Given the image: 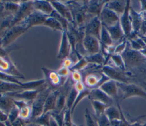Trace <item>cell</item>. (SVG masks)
Returning a JSON list of instances; mask_svg holds the SVG:
<instances>
[{
  "mask_svg": "<svg viewBox=\"0 0 146 126\" xmlns=\"http://www.w3.org/2000/svg\"><path fill=\"white\" fill-rule=\"evenodd\" d=\"M43 25L46 26L54 30L63 31V29L60 22L55 18L51 16H48L46 19Z\"/></svg>",
  "mask_w": 146,
  "mask_h": 126,
  "instance_id": "obj_28",
  "label": "cell"
},
{
  "mask_svg": "<svg viewBox=\"0 0 146 126\" xmlns=\"http://www.w3.org/2000/svg\"><path fill=\"white\" fill-rule=\"evenodd\" d=\"M74 126H83V125H74Z\"/></svg>",
  "mask_w": 146,
  "mask_h": 126,
  "instance_id": "obj_53",
  "label": "cell"
},
{
  "mask_svg": "<svg viewBox=\"0 0 146 126\" xmlns=\"http://www.w3.org/2000/svg\"><path fill=\"white\" fill-rule=\"evenodd\" d=\"M72 114L71 113V110L66 109L64 111V120L62 126H74V124L72 122L71 118Z\"/></svg>",
  "mask_w": 146,
  "mask_h": 126,
  "instance_id": "obj_35",
  "label": "cell"
},
{
  "mask_svg": "<svg viewBox=\"0 0 146 126\" xmlns=\"http://www.w3.org/2000/svg\"><path fill=\"white\" fill-rule=\"evenodd\" d=\"M51 90L50 86H47L39 92L37 97L33 101L31 104V116L30 121L39 117L43 113L45 100Z\"/></svg>",
  "mask_w": 146,
  "mask_h": 126,
  "instance_id": "obj_1",
  "label": "cell"
},
{
  "mask_svg": "<svg viewBox=\"0 0 146 126\" xmlns=\"http://www.w3.org/2000/svg\"><path fill=\"white\" fill-rule=\"evenodd\" d=\"M139 52H140L145 57H146V48L141 49L140 50H139Z\"/></svg>",
  "mask_w": 146,
  "mask_h": 126,
  "instance_id": "obj_50",
  "label": "cell"
},
{
  "mask_svg": "<svg viewBox=\"0 0 146 126\" xmlns=\"http://www.w3.org/2000/svg\"><path fill=\"white\" fill-rule=\"evenodd\" d=\"M19 117V109L14 105L13 108L11 109L10 112L7 115V121L11 123L17 118Z\"/></svg>",
  "mask_w": 146,
  "mask_h": 126,
  "instance_id": "obj_37",
  "label": "cell"
},
{
  "mask_svg": "<svg viewBox=\"0 0 146 126\" xmlns=\"http://www.w3.org/2000/svg\"><path fill=\"white\" fill-rule=\"evenodd\" d=\"M97 118V121L99 126H112L111 121L108 119L106 115L103 113Z\"/></svg>",
  "mask_w": 146,
  "mask_h": 126,
  "instance_id": "obj_38",
  "label": "cell"
},
{
  "mask_svg": "<svg viewBox=\"0 0 146 126\" xmlns=\"http://www.w3.org/2000/svg\"><path fill=\"white\" fill-rule=\"evenodd\" d=\"M99 88L107 94L108 96L113 98L116 97L118 92V87L115 81L110 80L105 81Z\"/></svg>",
  "mask_w": 146,
  "mask_h": 126,
  "instance_id": "obj_18",
  "label": "cell"
},
{
  "mask_svg": "<svg viewBox=\"0 0 146 126\" xmlns=\"http://www.w3.org/2000/svg\"><path fill=\"white\" fill-rule=\"evenodd\" d=\"M141 38L143 40V41L144 42L145 44L146 45V36H142L141 37Z\"/></svg>",
  "mask_w": 146,
  "mask_h": 126,
  "instance_id": "obj_51",
  "label": "cell"
},
{
  "mask_svg": "<svg viewBox=\"0 0 146 126\" xmlns=\"http://www.w3.org/2000/svg\"><path fill=\"white\" fill-rule=\"evenodd\" d=\"M0 80L3 81H5V82L14 83V84H17L22 85V86L24 87V88L25 89V82H22L20 81L19 80L18 78L14 77L13 76L0 72Z\"/></svg>",
  "mask_w": 146,
  "mask_h": 126,
  "instance_id": "obj_30",
  "label": "cell"
},
{
  "mask_svg": "<svg viewBox=\"0 0 146 126\" xmlns=\"http://www.w3.org/2000/svg\"><path fill=\"white\" fill-rule=\"evenodd\" d=\"M125 48H126V42L124 41L115 48V49L114 50V52L116 54H118L119 53L123 52Z\"/></svg>",
  "mask_w": 146,
  "mask_h": 126,
  "instance_id": "obj_44",
  "label": "cell"
},
{
  "mask_svg": "<svg viewBox=\"0 0 146 126\" xmlns=\"http://www.w3.org/2000/svg\"><path fill=\"white\" fill-rule=\"evenodd\" d=\"M144 84L146 85V82H145V83H144Z\"/></svg>",
  "mask_w": 146,
  "mask_h": 126,
  "instance_id": "obj_54",
  "label": "cell"
},
{
  "mask_svg": "<svg viewBox=\"0 0 146 126\" xmlns=\"http://www.w3.org/2000/svg\"><path fill=\"white\" fill-rule=\"evenodd\" d=\"M87 64V61L85 60L84 58H81L77 62L75 65H73V66L70 68V70H76L79 71L81 69H82L83 68L85 67Z\"/></svg>",
  "mask_w": 146,
  "mask_h": 126,
  "instance_id": "obj_39",
  "label": "cell"
},
{
  "mask_svg": "<svg viewBox=\"0 0 146 126\" xmlns=\"http://www.w3.org/2000/svg\"><path fill=\"white\" fill-rule=\"evenodd\" d=\"M14 99L7 94L0 95V110L8 115L14 106Z\"/></svg>",
  "mask_w": 146,
  "mask_h": 126,
  "instance_id": "obj_21",
  "label": "cell"
},
{
  "mask_svg": "<svg viewBox=\"0 0 146 126\" xmlns=\"http://www.w3.org/2000/svg\"><path fill=\"white\" fill-rule=\"evenodd\" d=\"M84 117L86 121V126H99L96 116L94 117L89 112L87 108L85 110Z\"/></svg>",
  "mask_w": 146,
  "mask_h": 126,
  "instance_id": "obj_34",
  "label": "cell"
},
{
  "mask_svg": "<svg viewBox=\"0 0 146 126\" xmlns=\"http://www.w3.org/2000/svg\"><path fill=\"white\" fill-rule=\"evenodd\" d=\"M110 121L115 120H121V111L117 108L111 105L108 106L104 113Z\"/></svg>",
  "mask_w": 146,
  "mask_h": 126,
  "instance_id": "obj_24",
  "label": "cell"
},
{
  "mask_svg": "<svg viewBox=\"0 0 146 126\" xmlns=\"http://www.w3.org/2000/svg\"><path fill=\"white\" fill-rule=\"evenodd\" d=\"M88 97L90 99V100L98 101L105 104L108 106L112 105L113 103V99L108 96L99 88L91 89L90 93Z\"/></svg>",
  "mask_w": 146,
  "mask_h": 126,
  "instance_id": "obj_11",
  "label": "cell"
},
{
  "mask_svg": "<svg viewBox=\"0 0 146 126\" xmlns=\"http://www.w3.org/2000/svg\"><path fill=\"white\" fill-rule=\"evenodd\" d=\"M103 72L108 79L113 80L117 82L128 83L125 76L120 71H119L113 68L106 65L102 69Z\"/></svg>",
  "mask_w": 146,
  "mask_h": 126,
  "instance_id": "obj_8",
  "label": "cell"
},
{
  "mask_svg": "<svg viewBox=\"0 0 146 126\" xmlns=\"http://www.w3.org/2000/svg\"><path fill=\"white\" fill-rule=\"evenodd\" d=\"M101 23L105 27H109L120 21V17L105 5L101 9L99 17Z\"/></svg>",
  "mask_w": 146,
  "mask_h": 126,
  "instance_id": "obj_3",
  "label": "cell"
},
{
  "mask_svg": "<svg viewBox=\"0 0 146 126\" xmlns=\"http://www.w3.org/2000/svg\"><path fill=\"white\" fill-rule=\"evenodd\" d=\"M129 1H127L125 10L123 14L120 17V23L124 36L129 37L132 34V25L129 15Z\"/></svg>",
  "mask_w": 146,
  "mask_h": 126,
  "instance_id": "obj_7",
  "label": "cell"
},
{
  "mask_svg": "<svg viewBox=\"0 0 146 126\" xmlns=\"http://www.w3.org/2000/svg\"><path fill=\"white\" fill-rule=\"evenodd\" d=\"M129 15L132 25V34H136L141 29L143 21L141 14L136 13L133 9H129Z\"/></svg>",
  "mask_w": 146,
  "mask_h": 126,
  "instance_id": "obj_19",
  "label": "cell"
},
{
  "mask_svg": "<svg viewBox=\"0 0 146 126\" xmlns=\"http://www.w3.org/2000/svg\"><path fill=\"white\" fill-rule=\"evenodd\" d=\"M72 66H73V61L71 58H70L69 57H67L63 60V62L62 63V66H64V67L69 68L70 69V68Z\"/></svg>",
  "mask_w": 146,
  "mask_h": 126,
  "instance_id": "obj_43",
  "label": "cell"
},
{
  "mask_svg": "<svg viewBox=\"0 0 146 126\" xmlns=\"http://www.w3.org/2000/svg\"><path fill=\"white\" fill-rule=\"evenodd\" d=\"M71 50V46L70 45L67 32L63 30L62 32V36L61 42L59 46V52L57 57L59 59H64L68 57Z\"/></svg>",
  "mask_w": 146,
  "mask_h": 126,
  "instance_id": "obj_14",
  "label": "cell"
},
{
  "mask_svg": "<svg viewBox=\"0 0 146 126\" xmlns=\"http://www.w3.org/2000/svg\"><path fill=\"white\" fill-rule=\"evenodd\" d=\"M50 116V112L46 113H43L39 117L29 121L34 122L36 124H38L39 126H48Z\"/></svg>",
  "mask_w": 146,
  "mask_h": 126,
  "instance_id": "obj_31",
  "label": "cell"
},
{
  "mask_svg": "<svg viewBox=\"0 0 146 126\" xmlns=\"http://www.w3.org/2000/svg\"><path fill=\"white\" fill-rule=\"evenodd\" d=\"M26 126H39V125L38 124H36V123H34V122H33V121H29V122L27 124Z\"/></svg>",
  "mask_w": 146,
  "mask_h": 126,
  "instance_id": "obj_49",
  "label": "cell"
},
{
  "mask_svg": "<svg viewBox=\"0 0 146 126\" xmlns=\"http://www.w3.org/2000/svg\"><path fill=\"white\" fill-rule=\"evenodd\" d=\"M140 30L143 34V36H146V17H145L144 18H143Z\"/></svg>",
  "mask_w": 146,
  "mask_h": 126,
  "instance_id": "obj_45",
  "label": "cell"
},
{
  "mask_svg": "<svg viewBox=\"0 0 146 126\" xmlns=\"http://www.w3.org/2000/svg\"><path fill=\"white\" fill-rule=\"evenodd\" d=\"M99 40L100 41V42L106 46H111L113 42L107 29L103 25L102 26L100 30Z\"/></svg>",
  "mask_w": 146,
  "mask_h": 126,
  "instance_id": "obj_25",
  "label": "cell"
},
{
  "mask_svg": "<svg viewBox=\"0 0 146 126\" xmlns=\"http://www.w3.org/2000/svg\"><path fill=\"white\" fill-rule=\"evenodd\" d=\"M59 90H51L48 94L44 104L43 113L51 112L55 110L56 103Z\"/></svg>",
  "mask_w": 146,
  "mask_h": 126,
  "instance_id": "obj_17",
  "label": "cell"
},
{
  "mask_svg": "<svg viewBox=\"0 0 146 126\" xmlns=\"http://www.w3.org/2000/svg\"><path fill=\"white\" fill-rule=\"evenodd\" d=\"M0 126H6V125L5 123H4V122H2V121H0Z\"/></svg>",
  "mask_w": 146,
  "mask_h": 126,
  "instance_id": "obj_52",
  "label": "cell"
},
{
  "mask_svg": "<svg viewBox=\"0 0 146 126\" xmlns=\"http://www.w3.org/2000/svg\"><path fill=\"white\" fill-rule=\"evenodd\" d=\"M67 94H66L65 92L59 90V93L56 99L55 111L61 112L66 109Z\"/></svg>",
  "mask_w": 146,
  "mask_h": 126,
  "instance_id": "obj_26",
  "label": "cell"
},
{
  "mask_svg": "<svg viewBox=\"0 0 146 126\" xmlns=\"http://www.w3.org/2000/svg\"><path fill=\"white\" fill-rule=\"evenodd\" d=\"M48 16L36 10L30 13L22 21V25L26 29L35 25H43Z\"/></svg>",
  "mask_w": 146,
  "mask_h": 126,
  "instance_id": "obj_5",
  "label": "cell"
},
{
  "mask_svg": "<svg viewBox=\"0 0 146 126\" xmlns=\"http://www.w3.org/2000/svg\"><path fill=\"white\" fill-rule=\"evenodd\" d=\"M34 10L38 11L47 16H50L54 10L50 2L46 1H35L31 2Z\"/></svg>",
  "mask_w": 146,
  "mask_h": 126,
  "instance_id": "obj_15",
  "label": "cell"
},
{
  "mask_svg": "<svg viewBox=\"0 0 146 126\" xmlns=\"http://www.w3.org/2000/svg\"><path fill=\"white\" fill-rule=\"evenodd\" d=\"M82 45L84 50L89 55L99 53L100 49L99 40L93 36L84 34L82 38Z\"/></svg>",
  "mask_w": 146,
  "mask_h": 126,
  "instance_id": "obj_6",
  "label": "cell"
},
{
  "mask_svg": "<svg viewBox=\"0 0 146 126\" xmlns=\"http://www.w3.org/2000/svg\"><path fill=\"white\" fill-rule=\"evenodd\" d=\"M50 3L52 5L54 10L58 13H59L60 15L66 19L68 22H73V18L71 11L66 5L61 3L58 1H51Z\"/></svg>",
  "mask_w": 146,
  "mask_h": 126,
  "instance_id": "obj_16",
  "label": "cell"
},
{
  "mask_svg": "<svg viewBox=\"0 0 146 126\" xmlns=\"http://www.w3.org/2000/svg\"><path fill=\"white\" fill-rule=\"evenodd\" d=\"M87 62L95 63L98 64H102L104 62V57L99 53L92 55H88L84 57Z\"/></svg>",
  "mask_w": 146,
  "mask_h": 126,
  "instance_id": "obj_33",
  "label": "cell"
},
{
  "mask_svg": "<svg viewBox=\"0 0 146 126\" xmlns=\"http://www.w3.org/2000/svg\"><path fill=\"white\" fill-rule=\"evenodd\" d=\"M102 23L98 16L92 18L85 27V34L93 36L99 40Z\"/></svg>",
  "mask_w": 146,
  "mask_h": 126,
  "instance_id": "obj_12",
  "label": "cell"
},
{
  "mask_svg": "<svg viewBox=\"0 0 146 126\" xmlns=\"http://www.w3.org/2000/svg\"><path fill=\"white\" fill-rule=\"evenodd\" d=\"M42 69L46 77L45 80L47 81L48 80L51 85L53 86H58L61 84L62 78L59 76L57 72L50 70L44 68H42Z\"/></svg>",
  "mask_w": 146,
  "mask_h": 126,
  "instance_id": "obj_22",
  "label": "cell"
},
{
  "mask_svg": "<svg viewBox=\"0 0 146 126\" xmlns=\"http://www.w3.org/2000/svg\"><path fill=\"white\" fill-rule=\"evenodd\" d=\"M90 91H91V89H89V88H86L84 90H83L82 91L78 93L77 96H76V98L75 100V102L71 109V114L72 115L73 112H74V110L75 109V108H76V105L79 104V103L82 100H83V98H84L85 97H88L90 93Z\"/></svg>",
  "mask_w": 146,
  "mask_h": 126,
  "instance_id": "obj_32",
  "label": "cell"
},
{
  "mask_svg": "<svg viewBox=\"0 0 146 126\" xmlns=\"http://www.w3.org/2000/svg\"><path fill=\"white\" fill-rule=\"evenodd\" d=\"M0 72L13 76L18 78H24L15 69L10 60L5 56H0Z\"/></svg>",
  "mask_w": 146,
  "mask_h": 126,
  "instance_id": "obj_9",
  "label": "cell"
},
{
  "mask_svg": "<svg viewBox=\"0 0 146 126\" xmlns=\"http://www.w3.org/2000/svg\"><path fill=\"white\" fill-rule=\"evenodd\" d=\"M70 72H71L70 69L69 68H67L64 66H62L57 71L58 74L62 78H67V77L70 75Z\"/></svg>",
  "mask_w": 146,
  "mask_h": 126,
  "instance_id": "obj_40",
  "label": "cell"
},
{
  "mask_svg": "<svg viewBox=\"0 0 146 126\" xmlns=\"http://www.w3.org/2000/svg\"><path fill=\"white\" fill-rule=\"evenodd\" d=\"M71 78L75 82L82 81V76L79 71L76 70H70Z\"/></svg>",
  "mask_w": 146,
  "mask_h": 126,
  "instance_id": "obj_41",
  "label": "cell"
},
{
  "mask_svg": "<svg viewBox=\"0 0 146 126\" xmlns=\"http://www.w3.org/2000/svg\"><path fill=\"white\" fill-rule=\"evenodd\" d=\"M47 86L44 85L42 89H24L20 91L10 92L5 94H7L14 99L22 100L26 101L30 103H32L33 101L37 97L40 91L44 89Z\"/></svg>",
  "mask_w": 146,
  "mask_h": 126,
  "instance_id": "obj_4",
  "label": "cell"
},
{
  "mask_svg": "<svg viewBox=\"0 0 146 126\" xmlns=\"http://www.w3.org/2000/svg\"><path fill=\"white\" fill-rule=\"evenodd\" d=\"M26 30L25 27L21 24L20 25H17L13 27L10 30L5 34L3 38H2L1 40V45L2 46H5L11 42L14 41L18 36H19L21 33L24 32Z\"/></svg>",
  "mask_w": 146,
  "mask_h": 126,
  "instance_id": "obj_13",
  "label": "cell"
},
{
  "mask_svg": "<svg viewBox=\"0 0 146 126\" xmlns=\"http://www.w3.org/2000/svg\"><path fill=\"white\" fill-rule=\"evenodd\" d=\"M126 5L127 1H113L108 2L104 5L120 17L125 10Z\"/></svg>",
  "mask_w": 146,
  "mask_h": 126,
  "instance_id": "obj_20",
  "label": "cell"
},
{
  "mask_svg": "<svg viewBox=\"0 0 146 126\" xmlns=\"http://www.w3.org/2000/svg\"><path fill=\"white\" fill-rule=\"evenodd\" d=\"M91 102L93 107L94 110L95 111V116L96 117H98L101 115L103 114L104 113L106 109L108 107L105 104L98 101L91 100Z\"/></svg>",
  "mask_w": 146,
  "mask_h": 126,
  "instance_id": "obj_29",
  "label": "cell"
},
{
  "mask_svg": "<svg viewBox=\"0 0 146 126\" xmlns=\"http://www.w3.org/2000/svg\"><path fill=\"white\" fill-rule=\"evenodd\" d=\"M116 85L123 93V100L133 96L143 97L146 99V92L140 86L132 84L116 82Z\"/></svg>",
  "mask_w": 146,
  "mask_h": 126,
  "instance_id": "obj_2",
  "label": "cell"
},
{
  "mask_svg": "<svg viewBox=\"0 0 146 126\" xmlns=\"http://www.w3.org/2000/svg\"><path fill=\"white\" fill-rule=\"evenodd\" d=\"M113 41H116L122 38L124 36L122 28L121 27L120 21L115 25L106 28Z\"/></svg>",
  "mask_w": 146,
  "mask_h": 126,
  "instance_id": "obj_23",
  "label": "cell"
},
{
  "mask_svg": "<svg viewBox=\"0 0 146 126\" xmlns=\"http://www.w3.org/2000/svg\"><path fill=\"white\" fill-rule=\"evenodd\" d=\"M7 120V115L0 110V121L5 122Z\"/></svg>",
  "mask_w": 146,
  "mask_h": 126,
  "instance_id": "obj_46",
  "label": "cell"
},
{
  "mask_svg": "<svg viewBox=\"0 0 146 126\" xmlns=\"http://www.w3.org/2000/svg\"><path fill=\"white\" fill-rule=\"evenodd\" d=\"M78 94V92L75 89L74 85L71 86L69 91L67 92V94L66 97V109L71 110Z\"/></svg>",
  "mask_w": 146,
  "mask_h": 126,
  "instance_id": "obj_27",
  "label": "cell"
},
{
  "mask_svg": "<svg viewBox=\"0 0 146 126\" xmlns=\"http://www.w3.org/2000/svg\"><path fill=\"white\" fill-rule=\"evenodd\" d=\"M129 126H146V123L144 124H140L139 123H133L132 124H129Z\"/></svg>",
  "mask_w": 146,
  "mask_h": 126,
  "instance_id": "obj_48",
  "label": "cell"
},
{
  "mask_svg": "<svg viewBox=\"0 0 146 126\" xmlns=\"http://www.w3.org/2000/svg\"><path fill=\"white\" fill-rule=\"evenodd\" d=\"M29 121L23 120L21 117H18L14 121H13L11 124L12 126H26Z\"/></svg>",
  "mask_w": 146,
  "mask_h": 126,
  "instance_id": "obj_42",
  "label": "cell"
},
{
  "mask_svg": "<svg viewBox=\"0 0 146 126\" xmlns=\"http://www.w3.org/2000/svg\"><path fill=\"white\" fill-rule=\"evenodd\" d=\"M122 57L124 64L125 62H127L131 65L137 64L145 58L139 51L130 48L125 49L123 52Z\"/></svg>",
  "mask_w": 146,
  "mask_h": 126,
  "instance_id": "obj_10",
  "label": "cell"
},
{
  "mask_svg": "<svg viewBox=\"0 0 146 126\" xmlns=\"http://www.w3.org/2000/svg\"><path fill=\"white\" fill-rule=\"evenodd\" d=\"M111 58L117 67L121 69H124V62L121 55L119 54H116L112 56Z\"/></svg>",
  "mask_w": 146,
  "mask_h": 126,
  "instance_id": "obj_36",
  "label": "cell"
},
{
  "mask_svg": "<svg viewBox=\"0 0 146 126\" xmlns=\"http://www.w3.org/2000/svg\"><path fill=\"white\" fill-rule=\"evenodd\" d=\"M141 10L146 11V1H141Z\"/></svg>",
  "mask_w": 146,
  "mask_h": 126,
  "instance_id": "obj_47",
  "label": "cell"
}]
</instances>
